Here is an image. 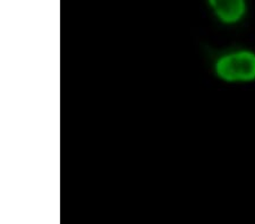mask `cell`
<instances>
[{"label":"cell","instance_id":"obj_1","mask_svg":"<svg viewBox=\"0 0 255 224\" xmlns=\"http://www.w3.org/2000/svg\"><path fill=\"white\" fill-rule=\"evenodd\" d=\"M215 72L220 79L228 83H248L255 80V54L237 50L217 59Z\"/></svg>","mask_w":255,"mask_h":224},{"label":"cell","instance_id":"obj_2","mask_svg":"<svg viewBox=\"0 0 255 224\" xmlns=\"http://www.w3.org/2000/svg\"><path fill=\"white\" fill-rule=\"evenodd\" d=\"M210 7L217 18L225 24H235L246 13V3L243 0H211Z\"/></svg>","mask_w":255,"mask_h":224}]
</instances>
